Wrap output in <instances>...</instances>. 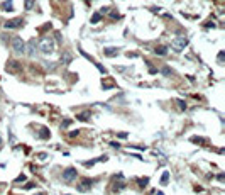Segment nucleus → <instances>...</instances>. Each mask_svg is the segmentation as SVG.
Segmentation results:
<instances>
[{
  "mask_svg": "<svg viewBox=\"0 0 225 195\" xmlns=\"http://www.w3.org/2000/svg\"><path fill=\"white\" fill-rule=\"evenodd\" d=\"M54 48H56V43H54L53 37H46V39H42L39 43V49H41L42 54H51L54 51Z\"/></svg>",
  "mask_w": 225,
  "mask_h": 195,
  "instance_id": "nucleus-1",
  "label": "nucleus"
},
{
  "mask_svg": "<svg viewBox=\"0 0 225 195\" xmlns=\"http://www.w3.org/2000/svg\"><path fill=\"white\" fill-rule=\"evenodd\" d=\"M186 46H188V39H186V37H183V36L174 37V39H173V43H171V49H173V51H176V53H181Z\"/></svg>",
  "mask_w": 225,
  "mask_h": 195,
  "instance_id": "nucleus-2",
  "label": "nucleus"
},
{
  "mask_svg": "<svg viewBox=\"0 0 225 195\" xmlns=\"http://www.w3.org/2000/svg\"><path fill=\"white\" fill-rule=\"evenodd\" d=\"M25 43H24V39L19 37V36H15V37H12V49H14V53L17 54H24L25 53Z\"/></svg>",
  "mask_w": 225,
  "mask_h": 195,
  "instance_id": "nucleus-3",
  "label": "nucleus"
},
{
  "mask_svg": "<svg viewBox=\"0 0 225 195\" xmlns=\"http://www.w3.org/2000/svg\"><path fill=\"white\" fill-rule=\"evenodd\" d=\"M76 177H78V171H76V168H73V166L64 168V170H63V175H61L64 183H71L73 180H76Z\"/></svg>",
  "mask_w": 225,
  "mask_h": 195,
  "instance_id": "nucleus-4",
  "label": "nucleus"
},
{
  "mask_svg": "<svg viewBox=\"0 0 225 195\" xmlns=\"http://www.w3.org/2000/svg\"><path fill=\"white\" fill-rule=\"evenodd\" d=\"M24 26V19L20 17H15V19H10L5 22V29H19Z\"/></svg>",
  "mask_w": 225,
  "mask_h": 195,
  "instance_id": "nucleus-5",
  "label": "nucleus"
},
{
  "mask_svg": "<svg viewBox=\"0 0 225 195\" xmlns=\"http://www.w3.org/2000/svg\"><path fill=\"white\" fill-rule=\"evenodd\" d=\"M92 185H93V182H92L90 178H83L76 188H78V192H88V190L92 188Z\"/></svg>",
  "mask_w": 225,
  "mask_h": 195,
  "instance_id": "nucleus-6",
  "label": "nucleus"
},
{
  "mask_svg": "<svg viewBox=\"0 0 225 195\" xmlns=\"http://www.w3.org/2000/svg\"><path fill=\"white\" fill-rule=\"evenodd\" d=\"M39 132H41V134H39V138H41V139H49V138H51V132H49V129H48V127H41V129H39Z\"/></svg>",
  "mask_w": 225,
  "mask_h": 195,
  "instance_id": "nucleus-7",
  "label": "nucleus"
},
{
  "mask_svg": "<svg viewBox=\"0 0 225 195\" xmlns=\"http://www.w3.org/2000/svg\"><path fill=\"white\" fill-rule=\"evenodd\" d=\"M156 54H157V56H166V54H168V48H166V46H157V48H156Z\"/></svg>",
  "mask_w": 225,
  "mask_h": 195,
  "instance_id": "nucleus-8",
  "label": "nucleus"
},
{
  "mask_svg": "<svg viewBox=\"0 0 225 195\" xmlns=\"http://www.w3.org/2000/svg\"><path fill=\"white\" fill-rule=\"evenodd\" d=\"M25 51H27V53L31 54V56H32V54L36 53V41H34V39H32V41L29 43V48H25Z\"/></svg>",
  "mask_w": 225,
  "mask_h": 195,
  "instance_id": "nucleus-9",
  "label": "nucleus"
},
{
  "mask_svg": "<svg viewBox=\"0 0 225 195\" xmlns=\"http://www.w3.org/2000/svg\"><path fill=\"white\" fill-rule=\"evenodd\" d=\"M76 119H78V121L86 122V121L90 119V112H81V114H78V115H76Z\"/></svg>",
  "mask_w": 225,
  "mask_h": 195,
  "instance_id": "nucleus-10",
  "label": "nucleus"
},
{
  "mask_svg": "<svg viewBox=\"0 0 225 195\" xmlns=\"http://www.w3.org/2000/svg\"><path fill=\"white\" fill-rule=\"evenodd\" d=\"M103 53H105V56H115V54L119 53V49L117 48H107Z\"/></svg>",
  "mask_w": 225,
  "mask_h": 195,
  "instance_id": "nucleus-11",
  "label": "nucleus"
},
{
  "mask_svg": "<svg viewBox=\"0 0 225 195\" xmlns=\"http://www.w3.org/2000/svg\"><path fill=\"white\" fill-rule=\"evenodd\" d=\"M61 61H63V65H68V63L71 61V56H70L68 53H63L61 54Z\"/></svg>",
  "mask_w": 225,
  "mask_h": 195,
  "instance_id": "nucleus-12",
  "label": "nucleus"
},
{
  "mask_svg": "<svg viewBox=\"0 0 225 195\" xmlns=\"http://www.w3.org/2000/svg\"><path fill=\"white\" fill-rule=\"evenodd\" d=\"M34 3H36V0H24V5H25V10H31V9L34 7Z\"/></svg>",
  "mask_w": 225,
  "mask_h": 195,
  "instance_id": "nucleus-13",
  "label": "nucleus"
},
{
  "mask_svg": "<svg viewBox=\"0 0 225 195\" xmlns=\"http://www.w3.org/2000/svg\"><path fill=\"white\" fill-rule=\"evenodd\" d=\"M137 183H139V187H141V188H144V187L149 183V178H147V177H146V178H139V180H137Z\"/></svg>",
  "mask_w": 225,
  "mask_h": 195,
  "instance_id": "nucleus-14",
  "label": "nucleus"
},
{
  "mask_svg": "<svg viewBox=\"0 0 225 195\" xmlns=\"http://www.w3.org/2000/svg\"><path fill=\"white\" fill-rule=\"evenodd\" d=\"M168 182H169V173H168V171H164L163 177H161V185H168Z\"/></svg>",
  "mask_w": 225,
  "mask_h": 195,
  "instance_id": "nucleus-15",
  "label": "nucleus"
},
{
  "mask_svg": "<svg viewBox=\"0 0 225 195\" xmlns=\"http://www.w3.org/2000/svg\"><path fill=\"white\" fill-rule=\"evenodd\" d=\"M3 9H5V10H10V12H12V10H14V5H12V0H7V2L3 3Z\"/></svg>",
  "mask_w": 225,
  "mask_h": 195,
  "instance_id": "nucleus-16",
  "label": "nucleus"
},
{
  "mask_svg": "<svg viewBox=\"0 0 225 195\" xmlns=\"http://www.w3.org/2000/svg\"><path fill=\"white\" fill-rule=\"evenodd\" d=\"M100 19H102V14H95L93 17H92V22H93V24H96Z\"/></svg>",
  "mask_w": 225,
  "mask_h": 195,
  "instance_id": "nucleus-17",
  "label": "nucleus"
},
{
  "mask_svg": "<svg viewBox=\"0 0 225 195\" xmlns=\"http://www.w3.org/2000/svg\"><path fill=\"white\" fill-rule=\"evenodd\" d=\"M25 180H27V177H25V175H20V177L15 178V183H19V182H25Z\"/></svg>",
  "mask_w": 225,
  "mask_h": 195,
  "instance_id": "nucleus-18",
  "label": "nucleus"
},
{
  "mask_svg": "<svg viewBox=\"0 0 225 195\" xmlns=\"http://www.w3.org/2000/svg\"><path fill=\"white\" fill-rule=\"evenodd\" d=\"M176 104L179 105V109H186V104H185L183 100H176Z\"/></svg>",
  "mask_w": 225,
  "mask_h": 195,
  "instance_id": "nucleus-19",
  "label": "nucleus"
},
{
  "mask_svg": "<svg viewBox=\"0 0 225 195\" xmlns=\"http://www.w3.org/2000/svg\"><path fill=\"white\" fill-rule=\"evenodd\" d=\"M163 73H164L166 76H169V75H171V70H169L168 66H164V68H163Z\"/></svg>",
  "mask_w": 225,
  "mask_h": 195,
  "instance_id": "nucleus-20",
  "label": "nucleus"
},
{
  "mask_svg": "<svg viewBox=\"0 0 225 195\" xmlns=\"http://www.w3.org/2000/svg\"><path fill=\"white\" fill-rule=\"evenodd\" d=\"M117 138H120V139H125V138H127V132H119V134H117Z\"/></svg>",
  "mask_w": 225,
  "mask_h": 195,
  "instance_id": "nucleus-21",
  "label": "nucleus"
},
{
  "mask_svg": "<svg viewBox=\"0 0 225 195\" xmlns=\"http://www.w3.org/2000/svg\"><path fill=\"white\" fill-rule=\"evenodd\" d=\"M218 63H224V51L218 53Z\"/></svg>",
  "mask_w": 225,
  "mask_h": 195,
  "instance_id": "nucleus-22",
  "label": "nucleus"
},
{
  "mask_svg": "<svg viewBox=\"0 0 225 195\" xmlns=\"http://www.w3.org/2000/svg\"><path fill=\"white\" fill-rule=\"evenodd\" d=\"M70 124H71V121H70V119H66V121H64V122L61 124V127H68Z\"/></svg>",
  "mask_w": 225,
  "mask_h": 195,
  "instance_id": "nucleus-23",
  "label": "nucleus"
},
{
  "mask_svg": "<svg viewBox=\"0 0 225 195\" xmlns=\"http://www.w3.org/2000/svg\"><path fill=\"white\" fill-rule=\"evenodd\" d=\"M78 134H80V131H71V132H70V138H75Z\"/></svg>",
  "mask_w": 225,
  "mask_h": 195,
  "instance_id": "nucleus-24",
  "label": "nucleus"
},
{
  "mask_svg": "<svg viewBox=\"0 0 225 195\" xmlns=\"http://www.w3.org/2000/svg\"><path fill=\"white\" fill-rule=\"evenodd\" d=\"M217 180H218V182H224V180H225L224 173H218V177H217Z\"/></svg>",
  "mask_w": 225,
  "mask_h": 195,
  "instance_id": "nucleus-25",
  "label": "nucleus"
},
{
  "mask_svg": "<svg viewBox=\"0 0 225 195\" xmlns=\"http://www.w3.org/2000/svg\"><path fill=\"white\" fill-rule=\"evenodd\" d=\"M31 188H34V183H27L25 185V190H31Z\"/></svg>",
  "mask_w": 225,
  "mask_h": 195,
  "instance_id": "nucleus-26",
  "label": "nucleus"
},
{
  "mask_svg": "<svg viewBox=\"0 0 225 195\" xmlns=\"http://www.w3.org/2000/svg\"><path fill=\"white\" fill-rule=\"evenodd\" d=\"M205 27H215V24H213V22H206Z\"/></svg>",
  "mask_w": 225,
  "mask_h": 195,
  "instance_id": "nucleus-27",
  "label": "nucleus"
},
{
  "mask_svg": "<svg viewBox=\"0 0 225 195\" xmlns=\"http://www.w3.org/2000/svg\"><path fill=\"white\" fill-rule=\"evenodd\" d=\"M34 195H44V194H34Z\"/></svg>",
  "mask_w": 225,
  "mask_h": 195,
  "instance_id": "nucleus-28",
  "label": "nucleus"
},
{
  "mask_svg": "<svg viewBox=\"0 0 225 195\" xmlns=\"http://www.w3.org/2000/svg\"><path fill=\"white\" fill-rule=\"evenodd\" d=\"M0 144H2V139H0Z\"/></svg>",
  "mask_w": 225,
  "mask_h": 195,
  "instance_id": "nucleus-29",
  "label": "nucleus"
}]
</instances>
